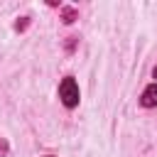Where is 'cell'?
Listing matches in <instances>:
<instances>
[{
	"instance_id": "1",
	"label": "cell",
	"mask_w": 157,
	"mask_h": 157,
	"mask_svg": "<svg viewBox=\"0 0 157 157\" xmlns=\"http://www.w3.org/2000/svg\"><path fill=\"white\" fill-rule=\"evenodd\" d=\"M59 98H61V103H64L66 108H76V105H78L81 93H78V83L74 81V76L61 78V83H59Z\"/></svg>"
},
{
	"instance_id": "2",
	"label": "cell",
	"mask_w": 157,
	"mask_h": 157,
	"mask_svg": "<svg viewBox=\"0 0 157 157\" xmlns=\"http://www.w3.org/2000/svg\"><path fill=\"white\" fill-rule=\"evenodd\" d=\"M140 103H142L145 108H155V105H157V83H150V86L142 91Z\"/></svg>"
},
{
	"instance_id": "3",
	"label": "cell",
	"mask_w": 157,
	"mask_h": 157,
	"mask_svg": "<svg viewBox=\"0 0 157 157\" xmlns=\"http://www.w3.org/2000/svg\"><path fill=\"white\" fill-rule=\"evenodd\" d=\"M61 17H64V22L69 25V22L76 20V10H74V7H64V10H61Z\"/></svg>"
},
{
	"instance_id": "4",
	"label": "cell",
	"mask_w": 157,
	"mask_h": 157,
	"mask_svg": "<svg viewBox=\"0 0 157 157\" xmlns=\"http://www.w3.org/2000/svg\"><path fill=\"white\" fill-rule=\"evenodd\" d=\"M7 150H10L7 140H5V137H0V157H7Z\"/></svg>"
},
{
	"instance_id": "5",
	"label": "cell",
	"mask_w": 157,
	"mask_h": 157,
	"mask_svg": "<svg viewBox=\"0 0 157 157\" xmlns=\"http://www.w3.org/2000/svg\"><path fill=\"white\" fill-rule=\"evenodd\" d=\"M15 27H17V29H25V27H27V17H22V22H17Z\"/></svg>"
},
{
	"instance_id": "6",
	"label": "cell",
	"mask_w": 157,
	"mask_h": 157,
	"mask_svg": "<svg viewBox=\"0 0 157 157\" xmlns=\"http://www.w3.org/2000/svg\"><path fill=\"white\" fill-rule=\"evenodd\" d=\"M152 76H155V78H157V66H155V69H152Z\"/></svg>"
}]
</instances>
